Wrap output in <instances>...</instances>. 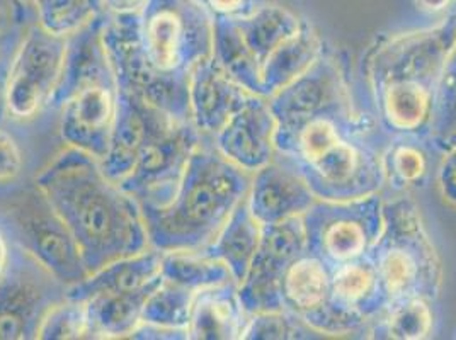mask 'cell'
<instances>
[{"label":"cell","instance_id":"1","mask_svg":"<svg viewBox=\"0 0 456 340\" xmlns=\"http://www.w3.org/2000/svg\"><path fill=\"white\" fill-rule=\"evenodd\" d=\"M276 119V157L317 199L349 201L383 192V132L351 89L341 61L325 50L305 74L267 99Z\"/></svg>","mask_w":456,"mask_h":340},{"label":"cell","instance_id":"2","mask_svg":"<svg viewBox=\"0 0 456 340\" xmlns=\"http://www.w3.org/2000/svg\"><path fill=\"white\" fill-rule=\"evenodd\" d=\"M35 182L69 228L89 274L151 248L140 205L93 155L61 147L35 174Z\"/></svg>","mask_w":456,"mask_h":340},{"label":"cell","instance_id":"3","mask_svg":"<svg viewBox=\"0 0 456 340\" xmlns=\"http://www.w3.org/2000/svg\"><path fill=\"white\" fill-rule=\"evenodd\" d=\"M456 43V16L377 39L362 60L368 108L387 134L428 138L437 85Z\"/></svg>","mask_w":456,"mask_h":340},{"label":"cell","instance_id":"4","mask_svg":"<svg viewBox=\"0 0 456 340\" xmlns=\"http://www.w3.org/2000/svg\"><path fill=\"white\" fill-rule=\"evenodd\" d=\"M325 50L314 24L280 2H261L246 16L213 22V58L266 99L305 74Z\"/></svg>","mask_w":456,"mask_h":340},{"label":"cell","instance_id":"5","mask_svg":"<svg viewBox=\"0 0 456 340\" xmlns=\"http://www.w3.org/2000/svg\"><path fill=\"white\" fill-rule=\"evenodd\" d=\"M252 174L233 166L208 142L191 155L174 198L142 208L149 242L160 252L203 250L248 198Z\"/></svg>","mask_w":456,"mask_h":340},{"label":"cell","instance_id":"6","mask_svg":"<svg viewBox=\"0 0 456 340\" xmlns=\"http://www.w3.org/2000/svg\"><path fill=\"white\" fill-rule=\"evenodd\" d=\"M101 18L70 38L55 111L58 142L97 160L108 153L118 111V84L101 41Z\"/></svg>","mask_w":456,"mask_h":340},{"label":"cell","instance_id":"7","mask_svg":"<svg viewBox=\"0 0 456 340\" xmlns=\"http://www.w3.org/2000/svg\"><path fill=\"white\" fill-rule=\"evenodd\" d=\"M370 255L388 302L400 298L437 302L441 296L444 265L412 196L385 198L383 230Z\"/></svg>","mask_w":456,"mask_h":340},{"label":"cell","instance_id":"8","mask_svg":"<svg viewBox=\"0 0 456 340\" xmlns=\"http://www.w3.org/2000/svg\"><path fill=\"white\" fill-rule=\"evenodd\" d=\"M70 55V38L31 22L11 58L4 91V123L31 134L55 121L57 101Z\"/></svg>","mask_w":456,"mask_h":340},{"label":"cell","instance_id":"9","mask_svg":"<svg viewBox=\"0 0 456 340\" xmlns=\"http://www.w3.org/2000/svg\"><path fill=\"white\" fill-rule=\"evenodd\" d=\"M0 225L16 246L65 286L82 283L89 276L76 240L35 177L0 190Z\"/></svg>","mask_w":456,"mask_h":340},{"label":"cell","instance_id":"10","mask_svg":"<svg viewBox=\"0 0 456 340\" xmlns=\"http://www.w3.org/2000/svg\"><path fill=\"white\" fill-rule=\"evenodd\" d=\"M213 22L198 0H147L138 14L142 52L162 76L190 78L213 55Z\"/></svg>","mask_w":456,"mask_h":340},{"label":"cell","instance_id":"11","mask_svg":"<svg viewBox=\"0 0 456 340\" xmlns=\"http://www.w3.org/2000/svg\"><path fill=\"white\" fill-rule=\"evenodd\" d=\"M101 41L118 89L175 119L190 117V78L157 72L142 52L138 14L101 18Z\"/></svg>","mask_w":456,"mask_h":340},{"label":"cell","instance_id":"12","mask_svg":"<svg viewBox=\"0 0 456 340\" xmlns=\"http://www.w3.org/2000/svg\"><path fill=\"white\" fill-rule=\"evenodd\" d=\"M383 194L349 201H323L302 216L308 250L330 267L371 254L383 230Z\"/></svg>","mask_w":456,"mask_h":340},{"label":"cell","instance_id":"13","mask_svg":"<svg viewBox=\"0 0 456 340\" xmlns=\"http://www.w3.org/2000/svg\"><path fill=\"white\" fill-rule=\"evenodd\" d=\"M203 136L191 121H174L153 133L132 174L119 184L140 208L166 206L177 190L191 155Z\"/></svg>","mask_w":456,"mask_h":340},{"label":"cell","instance_id":"14","mask_svg":"<svg viewBox=\"0 0 456 340\" xmlns=\"http://www.w3.org/2000/svg\"><path fill=\"white\" fill-rule=\"evenodd\" d=\"M67 287L16 246L0 283V340H35L43 315L67 296Z\"/></svg>","mask_w":456,"mask_h":340},{"label":"cell","instance_id":"15","mask_svg":"<svg viewBox=\"0 0 456 340\" xmlns=\"http://www.w3.org/2000/svg\"><path fill=\"white\" fill-rule=\"evenodd\" d=\"M274 133L276 119L269 101L263 95L252 94L208 143L228 162L254 174L274 160Z\"/></svg>","mask_w":456,"mask_h":340},{"label":"cell","instance_id":"16","mask_svg":"<svg viewBox=\"0 0 456 340\" xmlns=\"http://www.w3.org/2000/svg\"><path fill=\"white\" fill-rule=\"evenodd\" d=\"M317 198L298 172L280 157L252 174L246 205L261 227L302 218Z\"/></svg>","mask_w":456,"mask_h":340},{"label":"cell","instance_id":"17","mask_svg":"<svg viewBox=\"0 0 456 340\" xmlns=\"http://www.w3.org/2000/svg\"><path fill=\"white\" fill-rule=\"evenodd\" d=\"M174 121L184 119L171 117L142 102L134 95L118 89V111L110 140V149L106 157L101 160L106 175L114 182L121 184L132 174L153 133L159 132L160 128Z\"/></svg>","mask_w":456,"mask_h":340},{"label":"cell","instance_id":"18","mask_svg":"<svg viewBox=\"0 0 456 340\" xmlns=\"http://www.w3.org/2000/svg\"><path fill=\"white\" fill-rule=\"evenodd\" d=\"M252 95L218 65L213 55L201 60L190 74V117L209 142Z\"/></svg>","mask_w":456,"mask_h":340},{"label":"cell","instance_id":"19","mask_svg":"<svg viewBox=\"0 0 456 340\" xmlns=\"http://www.w3.org/2000/svg\"><path fill=\"white\" fill-rule=\"evenodd\" d=\"M441 155L428 138L416 134H387L381 147L383 196H412L435 184Z\"/></svg>","mask_w":456,"mask_h":340},{"label":"cell","instance_id":"20","mask_svg":"<svg viewBox=\"0 0 456 340\" xmlns=\"http://www.w3.org/2000/svg\"><path fill=\"white\" fill-rule=\"evenodd\" d=\"M248 320L237 284L208 287L194 296L186 340H242Z\"/></svg>","mask_w":456,"mask_h":340},{"label":"cell","instance_id":"21","mask_svg":"<svg viewBox=\"0 0 456 340\" xmlns=\"http://www.w3.org/2000/svg\"><path fill=\"white\" fill-rule=\"evenodd\" d=\"M330 303L342 313L364 325L388 304L371 255L332 267Z\"/></svg>","mask_w":456,"mask_h":340},{"label":"cell","instance_id":"22","mask_svg":"<svg viewBox=\"0 0 456 340\" xmlns=\"http://www.w3.org/2000/svg\"><path fill=\"white\" fill-rule=\"evenodd\" d=\"M162 252L147 248L134 255L113 261L89 274L82 283L67 287V296L78 302H87L97 295H113L142 289L160 279Z\"/></svg>","mask_w":456,"mask_h":340},{"label":"cell","instance_id":"23","mask_svg":"<svg viewBox=\"0 0 456 340\" xmlns=\"http://www.w3.org/2000/svg\"><path fill=\"white\" fill-rule=\"evenodd\" d=\"M160 281L162 278L136 291L97 295L84 302L89 315L91 339H130L142 325L149 295Z\"/></svg>","mask_w":456,"mask_h":340},{"label":"cell","instance_id":"24","mask_svg":"<svg viewBox=\"0 0 456 340\" xmlns=\"http://www.w3.org/2000/svg\"><path fill=\"white\" fill-rule=\"evenodd\" d=\"M436 302L426 298L392 300L364 328L362 339L426 340L436 332Z\"/></svg>","mask_w":456,"mask_h":340},{"label":"cell","instance_id":"25","mask_svg":"<svg viewBox=\"0 0 456 340\" xmlns=\"http://www.w3.org/2000/svg\"><path fill=\"white\" fill-rule=\"evenodd\" d=\"M263 227L248 211L246 201L232 213L227 223L218 231L215 240L205 247L208 257L227 265L235 284L244 281L252 259L261 242Z\"/></svg>","mask_w":456,"mask_h":340},{"label":"cell","instance_id":"26","mask_svg":"<svg viewBox=\"0 0 456 340\" xmlns=\"http://www.w3.org/2000/svg\"><path fill=\"white\" fill-rule=\"evenodd\" d=\"M160 274L166 281L190 289L194 295L233 281L227 265L208 257L201 250L162 252Z\"/></svg>","mask_w":456,"mask_h":340},{"label":"cell","instance_id":"27","mask_svg":"<svg viewBox=\"0 0 456 340\" xmlns=\"http://www.w3.org/2000/svg\"><path fill=\"white\" fill-rule=\"evenodd\" d=\"M102 0H35L29 16L45 31L72 38L102 16Z\"/></svg>","mask_w":456,"mask_h":340},{"label":"cell","instance_id":"28","mask_svg":"<svg viewBox=\"0 0 456 340\" xmlns=\"http://www.w3.org/2000/svg\"><path fill=\"white\" fill-rule=\"evenodd\" d=\"M194 296L196 295L190 289L169 283L162 278V281L145 302L142 323L174 332L181 339L186 340V328L190 323Z\"/></svg>","mask_w":456,"mask_h":340},{"label":"cell","instance_id":"29","mask_svg":"<svg viewBox=\"0 0 456 340\" xmlns=\"http://www.w3.org/2000/svg\"><path fill=\"white\" fill-rule=\"evenodd\" d=\"M433 149L444 155L456 142V43L446 58L437 85L436 104L428 134Z\"/></svg>","mask_w":456,"mask_h":340},{"label":"cell","instance_id":"30","mask_svg":"<svg viewBox=\"0 0 456 340\" xmlns=\"http://www.w3.org/2000/svg\"><path fill=\"white\" fill-rule=\"evenodd\" d=\"M91 339L86 303L65 296L52 304L39 321L35 340Z\"/></svg>","mask_w":456,"mask_h":340},{"label":"cell","instance_id":"31","mask_svg":"<svg viewBox=\"0 0 456 340\" xmlns=\"http://www.w3.org/2000/svg\"><path fill=\"white\" fill-rule=\"evenodd\" d=\"M26 138L29 134L0 121V190L20 186L38 172Z\"/></svg>","mask_w":456,"mask_h":340},{"label":"cell","instance_id":"32","mask_svg":"<svg viewBox=\"0 0 456 340\" xmlns=\"http://www.w3.org/2000/svg\"><path fill=\"white\" fill-rule=\"evenodd\" d=\"M319 337L304 321L286 312H261L248 315L242 340H300Z\"/></svg>","mask_w":456,"mask_h":340},{"label":"cell","instance_id":"33","mask_svg":"<svg viewBox=\"0 0 456 340\" xmlns=\"http://www.w3.org/2000/svg\"><path fill=\"white\" fill-rule=\"evenodd\" d=\"M31 22L29 12L20 0H0V121H4L2 91L5 74L11 58Z\"/></svg>","mask_w":456,"mask_h":340},{"label":"cell","instance_id":"34","mask_svg":"<svg viewBox=\"0 0 456 340\" xmlns=\"http://www.w3.org/2000/svg\"><path fill=\"white\" fill-rule=\"evenodd\" d=\"M435 188L441 198V201L448 208L456 211V142L455 145L441 155L437 164Z\"/></svg>","mask_w":456,"mask_h":340},{"label":"cell","instance_id":"35","mask_svg":"<svg viewBox=\"0 0 456 340\" xmlns=\"http://www.w3.org/2000/svg\"><path fill=\"white\" fill-rule=\"evenodd\" d=\"M213 20L216 18H239L248 14L261 0H198Z\"/></svg>","mask_w":456,"mask_h":340},{"label":"cell","instance_id":"36","mask_svg":"<svg viewBox=\"0 0 456 340\" xmlns=\"http://www.w3.org/2000/svg\"><path fill=\"white\" fill-rule=\"evenodd\" d=\"M147 0H102V12L106 16H130L140 14Z\"/></svg>","mask_w":456,"mask_h":340},{"label":"cell","instance_id":"37","mask_svg":"<svg viewBox=\"0 0 456 340\" xmlns=\"http://www.w3.org/2000/svg\"><path fill=\"white\" fill-rule=\"evenodd\" d=\"M14 242L9 237V233L5 231V228L0 225V283L5 278L11 263H12V255H14Z\"/></svg>","mask_w":456,"mask_h":340},{"label":"cell","instance_id":"38","mask_svg":"<svg viewBox=\"0 0 456 340\" xmlns=\"http://www.w3.org/2000/svg\"><path fill=\"white\" fill-rule=\"evenodd\" d=\"M414 4L419 11L431 16H437V14H444L448 7L453 4V0H414Z\"/></svg>","mask_w":456,"mask_h":340},{"label":"cell","instance_id":"39","mask_svg":"<svg viewBox=\"0 0 456 340\" xmlns=\"http://www.w3.org/2000/svg\"><path fill=\"white\" fill-rule=\"evenodd\" d=\"M453 2H456V0H453Z\"/></svg>","mask_w":456,"mask_h":340}]
</instances>
